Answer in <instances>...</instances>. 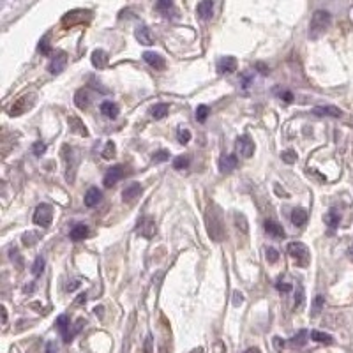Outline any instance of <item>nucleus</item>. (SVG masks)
Masks as SVG:
<instances>
[{
    "mask_svg": "<svg viewBox=\"0 0 353 353\" xmlns=\"http://www.w3.org/2000/svg\"><path fill=\"white\" fill-rule=\"evenodd\" d=\"M67 122H69V129L73 134H78V136H89V129L85 127V124H83L78 117L71 115L69 118H67Z\"/></svg>",
    "mask_w": 353,
    "mask_h": 353,
    "instance_id": "16",
    "label": "nucleus"
},
{
    "mask_svg": "<svg viewBox=\"0 0 353 353\" xmlns=\"http://www.w3.org/2000/svg\"><path fill=\"white\" fill-rule=\"evenodd\" d=\"M276 191H277V194H279V196H284V198H288V196H290V194H286L284 191H281L279 186H276Z\"/></svg>",
    "mask_w": 353,
    "mask_h": 353,
    "instance_id": "57",
    "label": "nucleus"
},
{
    "mask_svg": "<svg viewBox=\"0 0 353 353\" xmlns=\"http://www.w3.org/2000/svg\"><path fill=\"white\" fill-rule=\"evenodd\" d=\"M286 249H288V252H290V256L297 261L299 267L306 268L307 265H309L311 256H309V249H307L306 244H302V242H290Z\"/></svg>",
    "mask_w": 353,
    "mask_h": 353,
    "instance_id": "3",
    "label": "nucleus"
},
{
    "mask_svg": "<svg viewBox=\"0 0 353 353\" xmlns=\"http://www.w3.org/2000/svg\"><path fill=\"white\" fill-rule=\"evenodd\" d=\"M196 12L202 19H210L214 14V2L212 0H202L196 7Z\"/></svg>",
    "mask_w": 353,
    "mask_h": 353,
    "instance_id": "20",
    "label": "nucleus"
},
{
    "mask_svg": "<svg viewBox=\"0 0 353 353\" xmlns=\"http://www.w3.org/2000/svg\"><path fill=\"white\" fill-rule=\"evenodd\" d=\"M62 157L67 163V180L71 182V166L76 170V163H78V155L74 152V148H71L69 145H64L62 147Z\"/></svg>",
    "mask_w": 353,
    "mask_h": 353,
    "instance_id": "12",
    "label": "nucleus"
},
{
    "mask_svg": "<svg viewBox=\"0 0 353 353\" xmlns=\"http://www.w3.org/2000/svg\"><path fill=\"white\" fill-rule=\"evenodd\" d=\"M140 193H141V186L138 182H132V184H129L124 191H122V200L127 202V203H131V202H134L138 196H140Z\"/></svg>",
    "mask_w": 353,
    "mask_h": 353,
    "instance_id": "15",
    "label": "nucleus"
},
{
    "mask_svg": "<svg viewBox=\"0 0 353 353\" xmlns=\"http://www.w3.org/2000/svg\"><path fill=\"white\" fill-rule=\"evenodd\" d=\"M103 311H105V309H103V307L99 306V307H96V309H94V313H96L97 316H103Z\"/></svg>",
    "mask_w": 353,
    "mask_h": 353,
    "instance_id": "58",
    "label": "nucleus"
},
{
    "mask_svg": "<svg viewBox=\"0 0 353 353\" xmlns=\"http://www.w3.org/2000/svg\"><path fill=\"white\" fill-rule=\"evenodd\" d=\"M191 159L187 157V155H179V157H175L173 159V168L175 170H186L187 166H189Z\"/></svg>",
    "mask_w": 353,
    "mask_h": 353,
    "instance_id": "32",
    "label": "nucleus"
},
{
    "mask_svg": "<svg viewBox=\"0 0 353 353\" xmlns=\"http://www.w3.org/2000/svg\"><path fill=\"white\" fill-rule=\"evenodd\" d=\"M66 66H67V53L66 51H57L53 55V58L50 60V64H48V71L51 74H60L66 69Z\"/></svg>",
    "mask_w": 353,
    "mask_h": 353,
    "instance_id": "9",
    "label": "nucleus"
},
{
    "mask_svg": "<svg viewBox=\"0 0 353 353\" xmlns=\"http://www.w3.org/2000/svg\"><path fill=\"white\" fill-rule=\"evenodd\" d=\"M179 141L182 145H187L191 141V131L189 129H180L179 131Z\"/></svg>",
    "mask_w": 353,
    "mask_h": 353,
    "instance_id": "43",
    "label": "nucleus"
},
{
    "mask_svg": "<svg viewBox=\"0 0 353 353\" xmlns=\"http://www.w3.org/2000/svg\"><path fill=\"white\" fill-rule=\"evenodd\" d=\"M103 200V193L97 187H90L89 191L85 193V198H83V202H85V205L89 207V209H94L96 205H99V202Z\"/></svg>",
    "mask_w": 353,
    "mask_h": 353,
    "instance_id": "14",
    "label": "nucleus"
},
{
    "mask_svg": "<svg viewBox=\"0 0 353 353\" xmlns=\"http://www.w3.org/2000/svg\"><path fill=\"white\" fill-rule=\"evenodd\" d=\"M237 69V58L235 57H225L218 62V71L221 74H230Z\"/></svg>",
    "mask_w": 353,
    "mask_h": 353,
    "instance_id": "17",
    "label": "nucleus"
},
{
    "mask_svg": "<svg viewBox=\"0 0 353 353\" xmlns=\"http://www.w3.org/2000/svg\"><path fill=\"white\" fill-rule=\"evenodd\" d=\"M78 286H80V283H78V281H73V283H69V284H67V291H73V290H76Z\"/></svg>",
    "mask_w": 353,
    "mask_h": 353,
    "instance_id": "54",
    "label": "nucleus"
},
{
    "mask_svg": "<svg viewBox=\"0 0 353 353\" xmlns=\"http://www.w3.org/2000/svg\"><path fill=\"white\" fill-rule=\"evenodd\" d=\"M307 336H309V334H307V330H300V332H299V334H297V336H293V338H291V345H295V346H302V345H306V341H307Z\"/></svg>",
    "mask_w": 353,
    "mask_h": 353,
    "instance_id": "35",
    "label": "nucleus"
},
{
    "mask_svg": "<svg viewBox=\"0 0 353 353\" xmlns=\"http://www.w3.org/2000/svg\"><path fill=\"white\" fill-rule=\"evenodd\" d=\"M136 232L140 233L141 237L152 238L155 235V232H157V228H155V221L150 218V216L140 218V221H138V225H136Z\"/></svg>",
    "mask_w": 353,
    "mask_h": 353,
    "instance_id": "8",
    "label": "nucleus"
},
{
    "mask_svg": "<svg viewBox=\"0 0 353 353\" xmlns=\"http://www.w3.org/2000/svg\"><path fill=\"white\" fill-rule=\"evenodd\" d=\"M134 35H136V39H138V43L143 44V46H152V44L155 43L154 34H152V30L147 27V25H140V27L136 28Z\"/></svg>",
    "mask_w": 353,
    "mask_h": 353,
    "instance_id": "10",
    "label": "nucleus"
},
{
    "mask_svg": "<svg viewBox=\"0 0 353 353\" xmlns=\"http://www.w3.org/2000/svg\"><path fill=\"white\" fill-rule=\"evenodd\" d=\"M90 19H92V12L90 11H85V9H73V11L64 14L62 25L66 28H69V27H74V25H80V23H89Z\"/></svg>",
    "mask_w": 353,
    "mask_h": 353,
    "instance_id": "4",
    "label": "nucleus"
},
{
    "mask_svg": "<svg viewBox=\"0 0 353 353\" xmlns=\"http://www.w3.org/2000/svg\"><path fill=\"white\" fill-rule=\"evenodd\" d=\"M207 232H209L210 238L216 242L225 238V221H223V212L219 207L210 205L207 210Z\"/></svg>",
    "mask_w": 353,
    "mask_h": 353,
    "instance_id": "1",
    "label": "nucleus"
},
{
    "mask_svg": "<svg viewBox=\"0 0 353 353\" xmlns=\"http://www.w3.org/2000/svg\"><path fill=\"white\" fill-rule=\"evenodd\" d=\"M207 117H209V108H207L205 105H200L198 108H196V120H198V122H205Z\"/></svg>",
    "mask_w": 353,
    "mask_h": 353,
    "instance_id": "39",
    "label": "nucleus"
},
{
    "mask_svg": "<svg viewBox=\"0 0 353 353\" xmlns=\"http://www.w3.org/2000/svg\"><path fill=\"white\" fill-rule=\"evenodd\" d=\"M323 221H325V225L329 226L330 230H336L339 226V221H341V218H339V214L334 212V210H330V212L325 214V218H323Z\"/></svg>",
    "mask_w": 353,
    "mask_h": 353,
    "instance_id": "26",
    "label": "nucleus"
},
{
    "mask_svg": "<svg viewBox=\"0 0 353 353\" xmlns=\"http://www.w3.org/2000/svg\"><path fill=\"white\" fill-rule=\"evenodd\" d=\"M311 339L316 343H323V345H332L334 339L330 334H325V332H320V330H313L311 332Z\"/></svg>",
    "mask_w": 353,
    "mask_h": 353,
    "instance_id": "28",
    "label": "nucleus"
},
{
    "mask_svg": "<svg viewBox=\"0 0 353 353\" xmlns=\"http://www.w3.org/2000/svg\"><path fill=\"white\" fill-rule=\"evenodd\" d=\"M237 166H238L237 155L228 154L223 155L221 159H219V170H221V173H232L233 170H237Z\"/></svg>",
    "mask_w": 353,
    "mask_h": 353,
    "instance_id": "13",
    "label": "nucleus"
},
{
    "mask_svg": "<svg viewBox=\"0 0 353 353\" xmlns=\"http://www.w3.org/2000/svg\"><path fill=\"white\" fill-rule=\"evenodd\" d=\"M244 353H261V352L258 348H249V350H245Z\"/></svg>",
    "mask_w": 353,
    "mask_h": 353,
    "instance_id": "59",
    "label": "nucleus"
},
{
    "mask_svg": "<svg viewBox=\"0 0 353 353\" xmlns=\"http://www.w3.org/2000/svg\"><path fill=\"white\" fill-rule=\"evenodd\" d=\"M92 66L97 69H105L108 66V53L105 50H96L92 53Z\"/></svg>",
    "mask_w": 353,
    "mask_h": 353,
    "instance_id": "23",
    "label": "nucleus"
},
{
    "mask_svg": "<svg viewBox=\"0 0 353 353\" xmlns=\"http://www.w3.org/2000/svg\"><path fill=\"white\" fill-rule=\"evenodd\" d=\"M302 300H304V291H302V288H299V295L295 297V307H300Z\"/></svg>",
    "mask_w": 353,
    "mask_h": 353,
    "instance_id": "50",
    "label": "nucleus"
},
{
    "mask_svg": "<svg viewBox=\"0 0 353 353\" xmlns=\"http://www.w3.org/2000/svg\"><path fill=\"white\" fill-rule=\"evenodd\" d=\"M125 175V168L122 166V164H115V166H112L108 171H106L105 179H103V184H105V187H113L118 180L124 179Z\"/></svg>",
    "mask_w": 353,
    "mask_h": 353,
    "instance_id": "7",
    "label": "nucleus"
},
{
    "mask_svg": "<svg viewBox=\"0 0 353 353\" xmlns=\"http://www.w3.org/2000/svg\"><path fill=\"white\" fill-rule=\"evenodd\" d=\"M155 9H157L161 14H170L171 9H173V2H171V0H157V2H155Z\"/></svg>",
    "mask_w": 353,
    "mask_h": 353,
    "instance_id": "31",
    "label": "nucleus"
},
{
    "mask_svg": "<svg viewBox=\"0 0 353 353\" xmlns=\"http://www.w3.org/2000/svg\"><path fill=\"white\" fill-rule=\"evenodd\" d=\"M168 108H170L168 105H164V103H159V105L152 106L150 113H152V117H154L155 120H161V118H164V117L168 115Z\"/></svg>",
    "mask_w": 353,
    "mask_h": 353,
    "instance_id": "27",
    "label": "nucleus"
},
{
    "mask_svg": "<svg viewBox=\"0 0 353 353\" xmlns=\"http://www.w3.org/2000/svg\"><path fill=\"white\" fill-rule=\"evenodd\" d=\"M348 256H350V260H353V245L348 249Z\"/></svg>",
    "mask_w": 353,
    "mask_h": 353,
    "instance_id": "60",
    "label": "nucleus"
},
{
    "mask_svg": "<svg viewBox=\"0 0 353 353\" xmlns=\"http://www.w3.org/2000/svg\"><path fill=\"white\" fill-rule=\"evenodd\" d=\"M291 223L295 226H304L307 223V212L304 209H293V212H291Z\"/></svg>",
    "mask_w": 353,
    "mask_h": 353,
    "instance_id": "25",
    "label": "nucleus"
},
{
    "mask_svg": "<svg viewBox=\"0 0 353 353\" xmlns=\"http://www.w3.org/2000/svg\"><path fill=\"white\" fill-rule=\"evenodd\" d=\"M89 233H90L89 226H85V225H76V226H74V228L69 232V238H71V240H74V242H80V240H83V238L89 237Z\"/></svg>",
    "mask_w": 353,
    "mask_h": 353,
    "instance_id": "22",
    "label": "nucleus"
},
{
    "mask_svg": "<svg viewBox=\"0 0 353 353\" xmlns=\"http://www.w3.org/2000/svg\"><path fill=\"white\" fill-rule=\"evenodd\" d=\"M32 152H34V155H43L44 152H46V145L43 143V141H35L34 145H32Z\"/></svg>",
    "mask_w": 353,
    "mask_h": 353,
    "instance_id": "42",
    "label": "nucleus"
},
{
    "mask_svg": "<svg viewBox=\"0 0 353 353\" xmlns=\"http://www.w3.org/2000/svg\"><path fill=\"white\" fill-rule=\"evenodd\" d=\"M46 353H57V348H55L53 343H48L46 345Z\"/></svg>",
    "mask_w": 353,
    "mask_h": 353,
    "instance_id": "53",
    "label": "nucleus"
},
{
    "mask_svg": "<svg viewBox=\"0 0 353 353\" xmlns=\"http://www.w3.org/2000/svg\"><path fill=\"white\" fill-rule=\"evenodd\" d=\"M330 21H332V16H330L329 11H323V9L315 11V14L311 18V25H309V37L313 39L320 37V35L329 28Z\"/></svg>",
    "mask_w": 353,
    "mask_h": 353,
    "instance_id": "2",
    "label": "nucleus"
},
{
    "mask_svg": "<svg viewBox=\"0 0 353 353\" xmlns=\"http://www.w3.org/2000/svg\"><path fill=\"white\" fill-rule=\"evenodd\" d=\"M168 157H170V154H168V150H159V152H155L154 154V163H163V161H166Z\"/></svg>",
    "mask_w": 353,
    "mask_h": 353,
    "instance_id": "44",
    "label": "nucleus"
},
{
    "mask_svg": "<svg viewBox=\"0 0 353 353\" xmlns=\"http://www.w3.org/2000/svg\"><path fill=\"white\" fill-rule=\"evenodd\" d=\"M103 157H105V159H113V157H115V143H113V141H108V143L105 145Z\"/></svg>",
    "mask_w": 353,
    "mask_h": 353,
    "instance_id": "38",
    "label": "nucleus"
},
{
    "mask_svg": "<svg viewBox=\"0 0 353 353\" xmlns=\"http://www.w3.org/2000/svg\"><path fill=\"white\" fill-rule=\"evenodd\" d=\"M274 346H276L277 352H281V350L284 348V341L281 338H274Z\"/></svg>",
    "mask_w": 353,
    "mask_h": 353,
    "instance_id": "49",
    "label": "nucleus"
},
{
    "mask_svg": "<svg viewBox=\"0 0 353 353\" xmlns=\"http://www.w3.org/2000/svg\"><path fill=\"white\" fill-rule=\"evenodd\" d=\"M87 302V293H82V295L76 299V306H82V304Z\"/></svg>",
    "mask_w": 353,
    "mask_h": 353,
    "instance_id": "52",
    "label": "nucleus"
},
{
    "mask_svg": "<svg viewBox=\"0 0 353 353\" xmlns=\"http://www.w3.org/2000/svg\"><path fill=\"white\" fill-rule=\"evenodd\" d=\"M90 92L89 90H85V89H80L76 94H74V105L78 106L80 110H85V108H89V105H90Z\"/></svg>",
    "mask_w": 353,
    "mask_h": 353,
    "instance_id": "21",
    "label": "nucleus"
},
{
    "mask_svg": "<svg viewBox=\"0 0 353 353\" xmlns=\"http://www.w3.org/2000/svg\"><path fill=\"white\" fill-rule=\"evenodd\" d=\"M277 96H279L284 103H293V99H295V97H293V94H291L290 90H281Z\"/></svg>",
    "mask_w": 353,
    "mask_h": 353,
    "instance_id": "46",
    "label": "nucleus"
},
{
    "mask_svg": "<svg viewBox=\"0 0 353 353\" xmlns=\"http://www.w3.org/2000/svg\"><path fill=\"white\" fill-rule=\"evenodd\" d=\"M143 60L148 64L150 67L157 71H163L166 67V62H164V58L161 57L159 53H155V51H145L143 53Z\"/></svg>",
    "mask_w": 353,
    "mask_h": 353,
    "instance_id": "11",
    "label": "nucleus"
},
{
    "mask_svg": "<svg viewBox=\"0 0 353 353\" xmlns=\"http://www.w3.org/2000/svg\"><path fill=\"white\" fill-rule=\"evenodd\" d=\"M2 323H4V325L7 323V311H5L4 306H2Z\"/></svg>",
    "mask_w": 353,
    "mask_h": 353,
    "instance_id": "55",
    "label": "nucleus"
},
{
    "mask_svg": "<svg viewBox=\"0 0 353 353\" xmlns=\"http://www.w3.org/2000/svg\"><path fill=\"white\" fill-rule=\"evenodd\" d=\"M323 306H325V299H323L322 295H318L315 299V302H313V309H311V316H316L320 313V311L323 309Z\"/></svg>",
    "mask_w": 353,
    "mask_h": 353,
    "instance_id": "36",
    "label": "nucleus"
},
{
    "mask_svg": "<svg viewBox=\"0 0 353 353\" xmlns=\"http://www.w3.org/2000/svg\"><path fill=\"white\" fill-rule=\"evenodd\" d=\"M118 105H115L113 101H105L101 105V113L105 117H108V118H117L118 117Z\"/></svg>",
    "mask_w": 353,
    "mask_h": 353,
    "instance_id": "24",
    "label": "nucleus"
},
{
    "mask_svg": "<svg viewBox=\"0 0 353 353\" xmlns=\"http://www.w3.org/2000/svg\"><path fill=\"white\" fill-rule=\"evenodd\" d=\"M25 106H27V97H23V99H19V101H16L14 105L9 108V115H12V117H18V115H21V113L25 112Z\"/></svg>",
    "mask_w": 353,
    "mask_h": 353,
    "instance_id": "29",
    "label": "nucleus"
},
{
    "mask_svg": "<svg viewBox=\"0 0 353 353\" xmlns=\"http://www.w3.org/2000/svg\"><path fill=\"white\" fill-rule=\"evenodd\" d=\"M235 148H237V152L242 155V157H245V159H249V157H252L254 155V141L251 140V136L247 134H242L237 138V141H235Z\"/></svg>",
    "mask_w": 353,
    "mask_h": 353,
    "instance_id": "6",
    "label": "nucleus"
},
{
    "mask_svg": "<svg viewBox=\"0 0 353 353\" xmlns=\"http://www.w3.org/2000/svg\"><path fill=\"white\" fill-rule=\"evenodd\" d=\"M9 256H11V260H12V261L16 260V263H18V267H19V268L23 267V265H21V263H23V260H21V256H19V252L16 251V247H12L11 251H9Z\"/></svg>",
    "mask_w": 353,
    "mask_h": 353,
    "instance_id": "45",
    "label": "nucleus"
},
{
    "mask_svg": "<svg viewBox=\"0 0 353 353\" xmlns=\"http://www.w3.org/2000/svg\"><path fill=\"white\" fill-rule=\"evenodd\" d=\"M276 288H277L279 291H283V293H288V291L293 290V286H291L290 283H283V281H279V283L276 284Z\"/></svg>",
    "mask_w": 353,
    "mask_h": 353,
    "instance_id": "47",
    "label": "nucleus"
},
{
    "mask_svg": "<svg viewBox=\"0 0 353 353\" xmlns=\"http://www.w3.org/2000/svg\"><path fill=\"white\" fill-rule=\"evenodd\" d=\"M44 265H46V261H44L43 256L35 258L34 265H32V274H34L35 277L41 276V274H43V270H44Z\"/></svg>",
    "mask_w": 353,
    "mask_h": 353,
    "instance_id": "33",
    "label": "nucleus"
},
{
    "mask_svg": "<svg viewBox=\"0 0 353 353\" xmlns=\"http://www.w3.org/2000/svg\"><path fill=\"white\" fill-rule=\"evenodd\" d=\"M152 341H154V339H152V336L148 334L147 339H145V346H143V352L145 353H152Z\"/></svg>",
    "mask_w": 353,
    "mask_h": 353,
    "instance_id": "48",
    "label": "nucleus"
},
{
    "mask_svg": "<svg viewBox=\"0 0 353 353\" xmlns=\"http://www.w3.org/2000/svg\"><path fill=\"white\" fill-rule=\"evenodd\" d=\"M265 232L268 233V235H272V237H276V238H283L286 233H284V228L279 225V223H276V221H272V219H267L265 221Z\"/></svg>",
    "mask_w": 353,
    "mask_h": 353,
    "instance_id": "19",
    "label": "nucleus"
},
{
    "mask_svg": "<svg viewBox=\"0 0 353 353\" xmlns=\"http://www.w3.org/2000/svg\"><path fill=\"white\" fill-rule=\"evenodd\" d=\"M281 159H283V163H286V164L297 163V152L291 150V148H288V150H284L283 154H281Z\"/></svg>",
    "mask_w": 353,
    "mask_h": 353,
    "instance_id": "34",
    "label": "nucleus"
},
{
    "mask_svg": "<svg viewBox=\"0 0 353 353\" xmlns=\"http://www.w3.org/2000/svg\"><path fill=\"white\" fill-rule=\"evenodd\" d=\"M267 260H268V263H277V260H279V252H277V249H274V247L267 249Z\"/></svg>",
    "mask_w": 353,
    "mask_h": 353,
    "instance_id": "41",
    "label": "nucleus"
},
{
    "mask_svg": "<svg viewBox=\"0 0 353 353\" xmlns=\"http://www.w3.org/2000/svg\"><path fill=\"white\" fill-rule=\"evenodd\" d=\"M242 300H244V297L240 293H235V306H238V302H242Z\"/></svg>",
    "mask_w": 353,
    "mask_h": 353,
    "instance_id": "56",
    "label": "nucleus"
},
{
    "mask_svg": "<svg viewBox=\"0 0 353 353\" xmlns=\"http://www.w3.org/2000/svg\"><path fill=\"white\" fill-rule=\"evenodd\" d=\"M55 325H57V329L62 332V338H64V336H67V332H69L71 322H69V318H67L66 315H60L57 318V322H55Z\"/></svg>",
    "mask_w": 353,
    "mask_h": 353,
    "instance_id": "30",
    "label": "nucleus"
},
{
    "mask_svg": "<svg viewBox=\"0 0 353 353\" xmlns=\"http://www.w3.org/2000/svg\"><path fill=\"white\" fill-rule=\"evenodd\" d=\"M21 240H23V244H25V245H34L35 242L39 240V235H37V233H34V232L25 233L23 238H21Z\"/></svg>",
    "mask_w": 353,
    "mask_h": 353,
    "instance_id": "40",
    "label": "nucleus"
},
{
    "mask_svg": "<svg viewBox=\"0 0 353 353\" xmlns=\"http://www.w3.org/2000/svg\"><path fill=\"white\" fill-rule=\"evenodd\" d=\"M39 53H43V55H50L51 53L50 37H48V35H44V37L41 39V43H39Z\"/></svg>",
    "mask_w": 353,
    "mask_h": 353,
    "instance_id": "37",
    "label": "nucleus"
},
{
    "mask_svg": "<svg viewBox=\"0 0 353 353\" xmlns=\"http://www.w3.org/2000/svg\"><path fill=\"white\" fill-rule=\"evenodd\" d=\"M256 69H258V71H260V73H261V74H267V73H268V67H267V66H265V64H263V62H258V64H256Z\"/></svg>",
    "mask_w": 353,
    "mask_h": 353,
    "instance_id": "51",
    "label": "nucleus"
},
{
    "mask_svg": "<svg viewBox=\"0 0 353 353\" xmlns=\"http://www.w3.org/2000/svg\"><path fill=\"white\" fill-rule=\"evenodd\" d=\"M313 115L316 117H334V118H339L343 115V112L336 106H316L313 110Z\"/></svg>",
    "mask_w": 353,
    "mask_h": 353,
    "instance_id": "18",
    "label": "nucleus"
},
{
    "mask_svg": "<svg viewBox=\"0 0 353 353\" xmlns=\"http://www.w3.org/2000/svg\"><path fill=\"white\" fill-rule=\"evenodd\" d=\"M53 221V209H51L48 203H41L37 205L34 212V223L41 228H48Z\"/></svg>",
    "mask_w": 353,
    "mask_h": 353,
    "instance_id": "5",
    "label": "nucleus"
}]
</instances>
